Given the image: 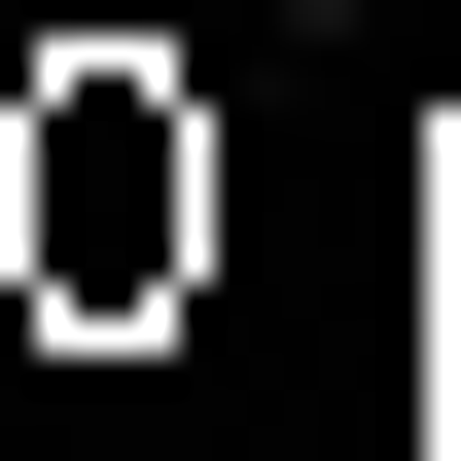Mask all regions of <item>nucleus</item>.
Masks as SVG:
<instances>
[{
    "mask_svg": "<svg viewBox=\"0 0 461 461\" xmlns=\"http://www.w3.org/2000/svg\"><path fill=\"white\" fill-rule=\"evenodd\" d=\"M177 249H213V142H177L142 71H71V107H36V320H142Z\"/></svg>",
    "mask_w": 461,
    "mask_h": 461,
    "instance_id": "nucleus-1",
    "label": "nucleus"
}]
</instances>
